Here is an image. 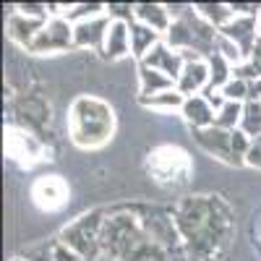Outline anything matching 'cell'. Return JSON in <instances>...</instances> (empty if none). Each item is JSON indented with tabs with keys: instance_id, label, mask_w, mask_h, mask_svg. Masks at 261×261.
Listing matches in <instances>:
<instances>
[{
	"instance_id": "cell-8",
	"label": "cell",
	"mask_w": 261,
	"mask_h": 261,
	"mask_svg": "<svg viewBox=\"0 0 261 261\" xmlns=\"http://www.w3.org/2000/svg\"><path fill=\"white\" fill-rule=\"evenodd\" d=\"M32 201L42 212H60L68 204V186L60 175H42L32 183Z\"/></svg>"
},
{
	"instance_id": "cell-22",
	"label": "cell",
	"mask_w": 261,
	"mask_h": 261,
	"mask_svg": "<svg viewBox=\"0 0 261 261\" xmlns=\"http://www.w3.org/2000/svg\"><path fill=\"white\" fill-rule=\"evenodd\" d=\"M243 130V134H248L251 139L261 136V102H243V118H241V125H238Z\"/></svg>"
},
{
	"instance_id": "cell-9",
	"label": "cell",
	"mask_w": 261,
	"mask_h": 261,
	"mask_svg": "<svg viewBox=\"0 0 261 261\" xmlns=\"http://www.w3.org/2000/svg\"><path fill=\"white\" fill-rule=\"evenodd\" d=\"M220 34L230 42H235L241 47L243 58L248 60L253 55V47L258 42V16H235L225 29H220Z\"/></svg>"
},
{
	"instance_id": "cell-16",
	"label": "cell",
	"mask_w": 261,
	"mask_h": 261,
	"mask_svg": "<svg viewBox=\"0 0 261 261\" xmlns=\"http://www.w3.org/2000/svg\"><path fill=\"white\" fill-rule=\"evenodd\" d=\"M180 113H183L186 123H188L193 130L214 125V118H217V110H214V107H212V105H209L201 94H199V97H188Z\"/></svg>"
},
{
	"instance_id": "cell-17",
	"label": "cell",
	"mask_w": 261,
	"mask_h": 261,
	"mask_svg": "<svg viewBox=\"0 0 261 261\" xmlns=\"http://www.w3.org/2000/svg\"><path fill=\"white\" fill-rule=\"evenodd\" d=\"M102 53H105L107 60H118V58L128 55L130 53V24H125V21H113Z\"/></svg>"
},
{
	"instance_id": "cell-4",
	"label": "cell",
	"mask_w": 261,
	"mask_h": 261,
	"mask_svg": "<svg viewBox=\"0 0 261 261\" xmlns=\"http://www.w3.org/2000/svg\"><path fill=\"white\" fill-rule=\"evenodd\" d=\"M105 212H92L79 217L76 222L65 225L58 241L76 251L84 261H94L102 253V227H105Z\"/></svg>"
},
{
	"instance_id": "cell-19",
	"label": "cell",
	"mask_w": 261,
	"mask_h": 261,
	"mask_svg": "<svg viewBox=\"0 0 261 261\" xmlns=\"http://www.w3.org/2000/svg\"><path fill=\"white\" fill-rule=\"evenodd\" d=\"M196 8V13H199L206 24H212L217 32L220 29H225L230 21L235 18V11L230 8V3L225 6V3H199V6H193Z\"/></svg>"
},
{
	"instance_id": "cell-28",
	"label": "cell",
	"mask_w": 261,
	"mask_h": 261,
	"mask_svg": "<svg viewBox=\"0 0 261 261\" xmlns=\"http://www.w3.org/2000/svg\"><path fill=\"white\" fill-rule=\"evenodd\" d=\"M11 261H24V258H11Z\"/></svg>"
},
{
	"instance_id": "cell-6",
	"label": "cell",
	"mask_w": 261,
	"mask_h": 261,
	"mask_svg": "<svg viewBox=\"0 0 261 261\" xmlns=\"http://www.w3.org/2000/svg\"><path fill=\"white\" fill-rule=\"evenodd\" d=\"M232 136H235V130H225V128H217V125L193 130L196 144H199L209 157L220 160V162H225V165H232V167H241V162H238V157H235Z\"/></svg>"
},
{
	"instance_id": "cell-25",
	"label": "cell",
	"mask_w": 261,
	"mask_h": 261,
	"mask_svg": "<svg viewBox=\"0 0 261 261\" xmlns=\"http://www.w3.org/2000/svg\"><path fill=\"white\" fill-rule=\"evenodd\" d=\"M53 258L55 261H84L76 251H71L68 246H63L60 241H55V246H53Z\"/></svg>"
},
{
	"instance_id": "cell-1",
	"label": "cell",
	"mask_w": 261,
	"mask_h": 261,
	"mask_svg": "<svg viewBox=\"0 0 261 261\" xmlns=\"http://www.w3.org/2000/svg\"><path fill=\"white\" fill-rule=\"evenodd\" d=\"M186 261H214L232 241V212L220 196H186L172 209Z\"/></svg>"
},
{
	"instance_id": "cell-21",
	"label": "cell",
	"mask_w": 261,
	"mask_h": 261,
	"mask_svg": "<svg viewBox=\"0 0 261 261\" xmlns=\"http://www.w3.org/2000/svg\"><path fill=\"white\" fill-rule=\"evenodd\" d=\"M139 102L144 107H151V110H183L186 105V97L178 92V89H170V92H160V94H151V97H139Z\"/></svg>"
},
{
	"instance_id": "cell-13",
	"label": "cell",
	"mask_w": 261,
	"mask_h": 261,
	"mask_svg": "<svg viewBox=\"0 0 261 261\" xmlns=\"http://www.w3.org/2000/svg\"><path fill=\"white\" fill-rule=\"evenodd\" d=\"M141 65H149V68H157V71H162L165 76H170L172 81H178V76L183 73V65H186V60H183V55L180 53H175L167 42L162 39L160 45L151 50L144 60H139Z\"/></svg>"
},
{
	"instance_id": "cell-2",
	"label": "cell",
	"mask_w": 261,
	"mask_h": 261,
	"mask_svg": "<svg viewBox=\"0 0 261 261\" xmlns=\"http://www.w3.org/2000/svg\"><path fill=\"white\" fill-rule=\"evenodd\" d=\"M68 134L79 149H99L115 134L113 107L97 97H79L71 105Z\"/></svg>"
},
{
	"instance_id": "cell-10",
	"label": "cell",
	"mask_w": 261,
	"mask_h": 261,
	"mask_svg": "<svg viewBox=\"0 0 261 261\" xmlns=\"http://www.w3.org/2000/svg\"><path fill=\"white\" fill-rule=\"evenodd\" d=\"M110 27H113V18L107 13L89 18V21H81V24H73V45L76 47H94L102 53Z\"/></svg>"
},
{
	"instance_id": "cell-5",
	"label": "cell",
	"mask_w": 261,
	"mask_h": 261,
	"mask_svg": "<svg viewBox=\"0 0 261 261\" xmlns=\"http://www.w3.org/2000/svg\"><path fill=\"white\" fill-rule=\"evenodd\" d=\"M76 47L73 45V24L63 16H53L45 29H42L34 39V45L29 53H37V55H53V53H65Z\"/></svg>"
},
{
	"instance_id": "cell-14",
	"label": "cell",
	"mask_w": 261,
	"mask_h": 261,
	"mask_svg": "<svg viewBox=\"0 0 261 261\" xmlns=\"http://www.w3.org/2000/svg\"><path fill=\"white\" fill-rule=\"evenodd\" d=\"M134 21H141V24L151 27L154 32H160L162 37L167 34V29L172 27V16L167 6H157V3H139L134 8Z\"/></svg>"
},
{
	"instance_id": "cell-3",
	"label": "cell",
	"mask_w": 261,
	"mask_h": 261,
	"mask_svg": "<svg viewBox=\"0 0 261 261\" xmlns=\"http://www.w3.org/2000/svg\"><path fill=\"white\" fill-rule=\"evenodd\" d=\"M146 170L160 186H186L193 172V162L186 149L175 144H162L149 151Z\"/></svg>"
},
{
	"instance_id": "cell-27",
	"label": "cell",
	"mask_w": 261,
	"mask_h": 261,
	"mask_svg": "<svg viewBox=\"0 0 261 261\" xmlns=\"http://www.w3.org/2000/svg\"><path fill=\"white\" fill-rule=\"evenodd\" d=\"M258 37H261V13H258Z\"/></svg>"
},
{
	"instance_id": "cell-7",
	"label": "cell",
	"mask_w": 261,
	"mask_h": 261,
	"mask_svg": "<svg viewBox=\"0 0 261 261\" xmlns=\"http://www.w3.org/2000/svg\"><path fill=\"white\" fill-rule=\"evenodd\" d=\"M6 151L18 167H32L34 162L45 160L42 157L45 154V146H42L32 134H27L24 128H16V125L6 128Z\"/></svg>"
},
{
	"instance_id": "cell-23",
	"label": "cell",
	"mask_w": 261,
	"mask_h": 261,
	"mask_svg": "<svg viewBox=\"0 0 261 261\" xmlns=\"http://www.w3.org/2000/svg\"><path fill=\"white\" fill-rule=\"evenodd\" d=\"M241 118H243V102H225V107L214 118V125L225 130H235L241 125Z\"/></svg>"
},
{
	"instance_id": "cell-26",
	"label": "cell",
	"mask_w": 261,
	"mask_h": 261,
	"mask_svg": "<svg viewBox=\"0 0 261 261\" xmlns=\"http://www.w3.org/2000/svg\"><path fill=\"white\" fill-rule=\"evenodd\" d=\"M246 165H248V167H256V170H261V136H256V139L251 141V149H248Z\"/></svg>"
},
{
	"instance_id": "cell-18",
	"label": "cell",
	"mask_w": 261,
	"mask_h": 261,
	"mask_svg": "<svg viewBox=\"0 0 261 261\" xmlns=\"http://www.w3.org/2000/svg\"><path fill=\"white\" fill-rule=\"evenodd\" d=\"M139 81H141L139 97H151V94L175 89V81H172L170 76H165L157 68H149V65H141V63H139Z\"/></svg>"
},
{
	"instance_id": "cell-20",
	"label": "cell",
	"mask_w": 261,
	"mask_h": 261,
	"mask_svg": "<svg viewBox=\"0 0 261 261\" xmlns=\"http://www.w3.org/2000/svg\"><path fill=\"white\" fill-rule=\"evenodd\" d=\"M209 71H212V79H209V86H206V89H212V92H222V89H225V84L232 79V65L214 50V53L209 55Z\"/></svg>"
},
{
	"instance_id": "cell-24",
	"label": "cell",
	"mask_w": 261,
	"mask_h": 261,
	"mask_svg": "<svg viewBox=\"0 0 261 261\" xmlns=\"http://www.w3.org/2000/svg\"><path fill=\"white\" fill-rule=\"evenodd\" d=\"M225 99L227 102H246L248 99V81H241V79H230L222 89Z\"/></svg>"
},
{
	"instance_id": "cell-11",
	"label": "cell",
	"mask_w": 261,
	"mask_h": 261,
	"mask_svg": "<svg viewBox=\"0 0 261 261\" xmlns=\"http://www.w3.org/2000/svg\"><path fill=\"white\" fill-rule=\"evenodd\" d=\"M209 79H212V71H209V63H204L201 58L199 60H191L183 65V73L178 76L175 81V89L188 99V97H199L204 94V89L209 86Z\"/></svg>"
},
{
	"instance_id": "cell-12",
	"label": "cell",
	"mask_w": 261,
	"mask_h": 261,
	"mask_svg": "<svg viewBox=\"0 0 261 261\" xmlns=\"http://www.w3.org/2000/svg\"><path fill=\"white\" fill-rule=\"evenodd\" d=\"M45 24H47L45 18H29V16H24V13L13 11V13L8 16V24H6V27H8L11 42H16V45L24 47V50H32L37 34L45 29Z\"/></svg>"
},
{
	"instance_id": "cell-15",
	"label": "cell",
	"mask_w": 261,
	"mask_h": 261,
	"mask_svg": "<svg viewBox=\"0 0 261 261\" xmlns=\"http://www.w3.org/2000/svg\"><path fill=\"white\" fill-rule=\"evenodd\" d=\"M162 42V34L154 32L151 27L141 24V21H130V55L144 60L151 50Z\"/></svg>"
}]
</instances>
